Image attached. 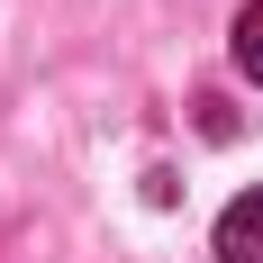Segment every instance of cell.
I'll return each mask as SVG.
<instances>
[{"instance_id": "6da1fadb", "label": "cell", "mask_w": 263, "mask_h": 263, "mask_svg": "<svg viewBox=\"0 0 263 263\" xmlns=\"http://www.w3.org/2000/svg\"><path fill=\"white\" fill-rule=\"evenodd\" d=\"M218 263H263V191H236L218 209Z\"/></svg>"}, {"instance_id": "7a4b0ae2", "label": "cell", "mask_w": 263, "mask_h": 263, "mask_svg": "<svg viewBox=\"0 0 263 263\" xmlns=\"http://www.w3.org/2000/svg\"><path fill=\"white\" fill-rule=\"evenodd\" d=\"M236 73L263 91V0H245V9H236Z\"/></svg>"}]
</instances>
